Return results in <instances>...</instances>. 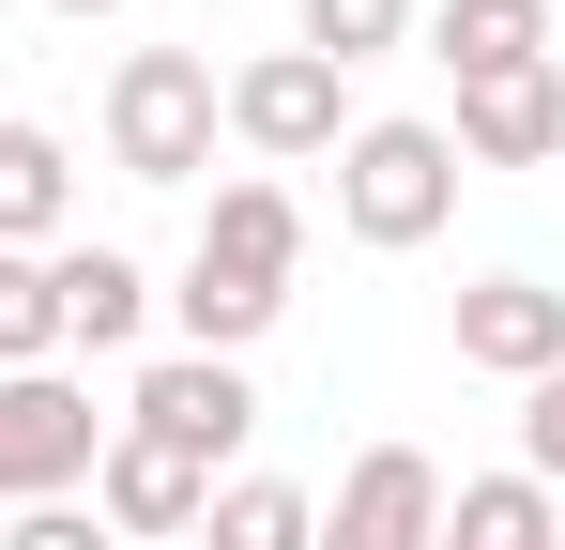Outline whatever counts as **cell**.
<instances>
[{"instance_id":"obj_1","label":"cell","mask_w":565,"mask_h":550,"mask_svg":"<svg viewBox=\"0 0 565 550\" xmlns=\"http://www.w3.org/2000/svg\"><path fill=\"white\" fill-rule=\"evenodd\" d=\"M444 214H459V138H444V123H352V138H337V230H352V245L413 261Z\"/></svg>"},{"instance_id":"obj_2","label":"cell","mask_w":565,"mask_h":550,"mask_svg":"<svg viewBox=\"0 0 565 550\" xmlns=\"http://www.w3.org/2000/svg\"><path fill=\"white\" fill-rule=\"evenodd\" d=\"M214 123H230V92L199 46H122V77H107V169L122 183H199Z\"/></svg>"},{"instance_id":"obj_3","label":"cell","mask_w":565,"mask_h":550,"mask_svg":"<svg viewBox=\"0 0 565 550\" xmlns=\"http://www.w3.org/2000/svg\"><path fill=\"white\" fill-rule=\"evenodd\" d=\"M93 458H107L93 382H62V367H0V505H77Z\"/></svg>"},{"instance_id":"obj_4","label":"cell","mask_w":565,"mask_h":550,"mask_svg":"<svg viewBox=\"0 0 565 550\" xmlns=\"http://www.w3.org/2000/svg\"><path fill=\"white\" fill-rule=\"evenodd\" d=\"M214 92H230V138H245L260 169H321V154L352 138V77L306 62V46H260L245 77H214Z\"/></svg>"},{"instance_id":"obj_5","label":"cell","mask_w":565,"mask_h":550,"mask_svg":"<svg viewBox=\"0 0 565 550\" xmlns=\"http://www.w3.org/2000/svg\"><path fill=\"white\" fill-rule=\"evenodd\" d=\"M122 429L214 474V458H230L245 429H260V382H245L230 352H169V367H138V398H122Z\"/></svg>"},{"instance_id":"obj_6","label":"cell","mask_w":565,"mask_h":550,"mask_svg":"<svg viewBox=\"0 0 565 550\" xmlns=\"http://www.w3.org/2000/svg\"><path fill=\"white\" fill-rule=\"evenodd\" d=\"M321 550H444V474L428 444H367L321 505Z\"/></svg>"},{"instance_id":"obj_7","label":"cell","mask_w":565,"mask_h":550,"mask_svg":"<svg viewBox=\"0 0 565 550\" xmlns=\"http://www.w3.org/2000/svg\"><path fill=\"white\" fill-rule=\"evenodd\" d=\"M290 261H306V199L276 169L214 183V214H199V275H230V290H276L290 306Z\"/></svg>"},{"instance_id":"obj_8","label":"cell","mask_w":565,"mask_h":550,"mask_svg":"<svg viewBox=\"0 0 565 550\" xmlns=\"http://www.w3.org/2000/svg\"><path fill=\"white\" fill-rule=\"evenodd\" d=\"M459 367H489V382H551V367H565V290H535V275H473V290H459Z\"/></svg>"},{"instance_id":"obj_9","label":"cell","mask_w":565,"mask_h":550,"mask_svg":"<svg viewBox=\"0 0 565 550\" xmlns=\"http://www.w3.org/2000/svg\"><path fill=\"white\" fill-rule=\"evenodd\" d=\"M199 505H214V474H199V458L107 429V458H93V520H107V536H199Z\"/></svg>"},{"instance_id":"obj_10","label":"cell","mask_w":565,"mask_h":550,"mask_svg":"<svg viewBox=\"0 0 565 550\" xmlns=\"http://www.w3.org/2000/svg\"><path fill=\"white\" fill-rule=\"evenodd\" d=\"M459 169H551L565 154V77L535 62V77H489V92H459Z\"/></svg>"},{"instance_id":"obj_11","label":"cell","mask_w":565,"mask_h":550,"mask_svg":"<svg viewBox=\"0 0 565 550\" xmlns=\"http://www.w3.org/2000/svg\"><path fill=\"white\" fill-rule=\"evenodd\" d=\"M46 290H62V352H138L153 321V275L122 245H46Z\"/></svg>"},{"instance_id":"obj_12","label":"cell","mask_w":565,"mask_h":550,"mask_svg":"<svg viewBox=\"0 0 565 550\" xmlns=\"http://www.w3.org/2000/svg\"><path fill=\"white\" fill-rule=\"evenodd\" d=\"M428 62H444L459 92L535 77V62H551V0H444V15H428Z\"/></svg>"},{"instance_id":"obj_13","label":"cell","mask_w":565,"mask_h":550,"mask_svg":"<svg viewBox=\"0 0 565 550\" xmlns=\"http://www.w3.org/2000/svg\"><path fill=\"white\" fill-rule=\"evenodd\" d=\"M62 214H77V154L46 138V123H0V245H62Z\"/></svg>"},{"instance_id":"obj_14","label":"cell","mask_w":565,"mask_h":550,"mask_svg":"<svg viewBox=\"0 0 565 550\" xmlns=\"http://www.w3.org/2000/svg\"><path fill=\"white\" fill-rule=\"evenodd\" d=\"M444 550H565V520H551L535 474H459L444 489Z\"/></svg>"},{"instance_id":"obj_15","label":"cell","mask_w":565,"mask_h":550,"mask_svg":"<svg viewBox=\"0 0 565 550\" xmlns=\"http://www.w3.org/2000/svg\"><path fill=\"white\" fill-rule=\"evenodd\" d=\"M199 550H321V505H306L290 474H230V489L199 505Z\"/></svg>"},{"instance_id":"obj_16","label":"cell","mask_w":565,"mask_h":550,"mask_svg":"<svg viewBox=\"0 0 565 550\" xmlns=\"http://www.w3.org/2000/svg\"><path fill=\"white\" fill-rule=\"evenodd\" d=\"M382 46H413V0H306V62H382Z\"/></svg>"},{"instance_id":"obj_17","label":"cell","mask_w":565,"mask_h":550,"mask_svg":"<svg viewBox=\"0 0 565 550\" xmlns=\"http://www.w3.org/2000/svg\"><path fill=\"white\" fill-rule=\"evenodd\" d=\"M46 352H62V290L31 245H0V367H46Z\"/></svg>"},{"instance_id":"obj_18","label":"cell","mask_w":565,"mask_h":550,"mask_svg":"<svg viewBox=\"0 0 565 550\" xmlns=\"http://www.w3.org/2000/svg\"><path fill=\"white\" fill-rule=\"evenodd\" d=\"M520 474L565 489V367H551V382H520Z\"/></svg>"},{"instance_id":"obj_19","label":"cell","mask_w":565,"mask_h":550,"mask_svg":"<svg viewBox=\"0 0 565 550\" xmlns=\"http://www.w3.org/2000/svg\"><path fill=\"white\" fill-rule=\"evenodd\" d=\"M0 550H122L93 520V505H15V520H0Z\"/></svg>"},{"instance_id":"obj_20","label":"cell","mask_w":565,"mask_h":550,"mask_svg":"<svg viewBox=\"0 0 565 550\" xmlns=\"http://www.w3.org/2000/svg\"><path fill=\"white\" fill-rule=\"evenodd\" d=\"M46 15H122V0H46Z\"/></svg>"},{"instance_id":"obj_21","label":"cell","mask_w":565,"mask_h":550,"mask_svg":"<svg viewBox=\"0 0 565 550\" xmlns=\"http://www.w3.org/2000/svg\"><path fill=\"white\" fill-rule=\"evenodd\" d=\"M0 62H15V46H0Z\"/></svg>"}]
</instances>
